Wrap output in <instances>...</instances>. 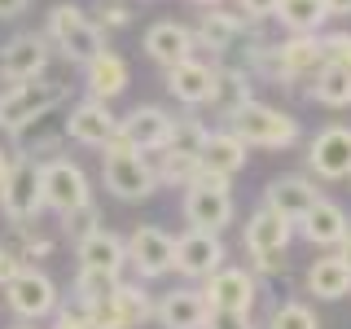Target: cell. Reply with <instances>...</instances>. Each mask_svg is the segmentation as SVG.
Returning <instances> with one entry per match:
<instances>
[{
	"label": "cell",
	"mask_w": 351,
	"mask_h": 329,
	"mask_svg": "<svg viewBox=\"0 0 351 329\" xmlns=\"http://www.w3.org/2000/svg\"><path fill=\"white\" fill-rule=\"evenodd\" d=\"M233 136L241 141L246 149H294L303 141V123L281 106H268V101H246L233 119L224 123Z\"/></svg>",
	"instance_id": "obj_1"
},
{
	"label": "cell",
	"mask_w": 351,
	"mask_h": 329,
	"mask_svg": "<svg viewBox=\"0 0 351 329\" xmlns=\"http://www.w3.org/2000/svg\"><path fill=\"white\" fill-rule=\"evenodd\" d=\"M290 241H294V224L281 219L277 211H268L263 202L241 224V250L250 255V272L255 277H277V272H285Z\"/></svg>",
	"instance_id": "obj_2"
},
{
	"label": "cell",
	"mask_w": 351,
	"mask_h": 329,
	"mask_svg": "<svg viewBox=\"0 0 351 329\" xmlns=\"http://www.w3.org/2000/svg\"><path fill=\"white\" fill-rule=\"evenodd\" d=\"M101 184H106V193L119 197V202H145V197H154L162 189L158 171H154V158L149 154H136L119 136L101 149Z\"/></svg>",
	"instance_id": "obj_3"
},
{
	"label": "cell",
	"mask_w": 351,
	"mask_h": 329,
	"mask_svg": "<svg viewBox=\"0 0 351 329\" xmlns=\"http://www.w3.org/2000/svg\"><path fill=\"white\" fill-rule=\"evenodd\" d=\"M44 36H49L53 49H58L66 62H75V66H88L97 53L110 49V44H106V31L93 22V14H88V9H80V5H66V0L49 9Z\"/></svg>",
	"instance_id": "obj_4"
},
{
	"label": "cell",
	"mask_w": 351,
	"mask_h": 329,
	"mask_svg": "<svg viewBox=\"0 0 351 329\" xmlns=\"http://www.w3.org/2000/svg\"><path fill=\"white\" fill-rule=\"evenodd\" d=\"M180 215L189 228H202V233H224L237 219V197L228 180H215V175H197L180 189Z\"/></svg>",
	"instance_id": "obj_5"
},
{
	"label": "cell",
	"mask_w": 351,
	"mask_h": 329,
	"mask_svg": "<svg viewBox=\"0 0 351 329\" xmlns=\"http://www.w3.org/2000/svg\"><path fill=\"white\" fill-rule=\"evenodd\" d=\"M44 158H31V154H14L9 162V175L0 184V215L5 224H31V219L44 215Z\"/></svg>",
	"instance_id": "obj_6"
},
{
	"label": "cell",
	"mask_w": 351,
	"mask_h": 329,
	"mask_svg": "<svg viewBox=\"0 0 351 329\" xmlns=\"http://www.w3.org/2000/svg\"><path fill=\"white\" fill-rule=\"evenodd\" d=\"M321 66H325V40L321 36H285L268 49V62H263L259 75L272 84L299 88V84H312Z\"/></svg>",
	"instance_id": "obj_7"
},
{
	"label": "cell",
	"mask_w": 351,
	"mask_h": 329,
	"mask_svg": "<svg viewBox=\"0 0 351 329\" xmlns=\"http://www.w3.org/2000/svg\"><path fill=\"white\" fill-rule=\"evenodd\" d=\"M62 101H66V84L49 80V75H44V80H27V84H9L5 93H0V132L14 136L31 119L53 114Z\"/></svg>",
	"instance_id": "obj_8"
},
{
	"label": "cell",
	"mask_w": 351,
	"mask_h": 329,
	"mask_svg": "<svg viewBox=\"0 0 351 329\" xmlns=\"http://www.w3.org/2000/svg\"><path fill=\"white\" fill-rule=\"evenodd\" d=\"M40 180H44V211H53L58 219H71L75 211L93 206V180H88V171L75 158H66V154L44 158Z\"/></svg>",
	"instance_id": "obj_9"
},
{
	"label": "cell",
	"mask_w": 351,
	"mask_h": 329,
	"mask_svg": "<svg viewBox=\"0 0 351 329\" xmlns=\"http://www.w3.org/2000/svg\"><path fill=\"white\" fill-rule=\"evenodd\" d=\"M5 303L18 321L40 325V321H53V312L62 307V294H58V281H53L49 272L36 268V263H27V268L5 285Z\"/></svg>",
	"instance_id": "obj_10"
},
{
	"label": "cell",
	"mask_w": 351,
	"mask_h": 329,
	"mask_svg": "<svg viewBox=\"0 0 351 329\" xmlns=\"http://www.w3.org/2000/svg\"><path fill=\"white\" fill-rule=\"evenodd\" d=\"M128 268L136 281H162L176 272V237L158 224H136L128 233Z\"/></svg>",
	"instance_id": "obj_11"
},
{
	"label": "cell",
	"mask_w": 351,
	"mask_h": 329,
	"mask_svg": "<svg viewBox=\"0 0 351 329\" xmlns=\"http://www.w3.org/2000/svg\"><path fill=\"white\" fill-rule=\"evenodd\" d=\"M49 66H53V44L44 31H18L0 44V80L5 84L44 80Z\"/></svg>",
	"instance_id": "obj_12"
},
{
	"label": "cell",
	"mask_w": 351,
	"mask_h": 329,
	"mask_svg": "<svg viewBox=\"0 0 351 329\" xmlns=\"http://www.w3.org/2000/svg\"><path fill=\"white\" fill-rule=\"evenodd\" d=\"M88 316L97 321V329H141L154 321V294L141 281H119Z\"/></svg>",
	"instance_id": "obj_13"
},
{
	"label": "cell",
	"mask_w": 351,
	"mask_h": 329,
	"mask_svg": "<svg viewBox=\"0 0 351 329\" xmlns=\"http://www.w3.org/2000/svg\"><path fill=\"white\" fill-rule=\"evenodd\" d=\"M228 263V246L224 233H202V228H184L176 237V272L189 285H202L206 277H215Z\"/></svg>",
	"instance_id": "obj_14"
},
{
	"label": "cell",
	"mask_w": 351,
	"mask_h": 329,
	"mask_svg": "<svg viewBox=\"0 0 351 329\" xmlns=\"http://www.w3.org/2000/svg\"><path fill=\"white\" fill-rule=\"evenodd\" d=\"M307 171L312 180H325V184H338V180H351V127L347 123H325L307 141Z\"/></svg>",
	"instance_id": "obj_15"
},
{
	"label": "cell",
	"mask_w": 351,
	"mask_h": 329,
	"mask_svg": "<svg viewBox=\"0 0 351 329\" xmlns=\"http://www.w3.org/2000/svg\"><path fill=\"white\" fill-rule=\"evenodd\" d=\"M171 127H176V114L167 106H132L128 114H119V141L136 154H149V158L167 149Z\"/></svg>",
	"instance_id": "obj_16"
},
{
	"label": "cell",
	"mask_w": 351,
	"mask_h": 329,
	"mask_svg": "<svg viewBox=\"0 0 351 329\" xmlns=\"http://www.w3.org/2000/svg\"><path fill=\"white\" fill-rule=\"evenodd\" d=\"M202 294H206V303H211V312H255V303H259V277L250 268L224 263L215 277L202 281Z\"/></svg>",
	"instance_id": "obj_17"
},
{
	"label": "cell",
	"mask_w": 351,
	"mask_h": 329,
	"mask_svg": "<svg viewBox=\"0 0 351 329\" xmlns=\"http://www.w3.org/2000/svg\"><path fill=\"white\" fill-rule=\"evenodd\" d=\"M206 316H211V303H206L202 285H171L167 294L154 299V325L158 329H202Z\"/></svg>",
	"instance_id": "obj_18"
},
{
	"label": "cell",
	"mask_w": 351,
	"mask_h": 329,
	"mask_svg": "<svg viewBox=\"0 0 351 329\" xmlns=\"http://www.w3.org/2000/svg\"><path fill=\"white\" fill-rule=\"evenodd\" d=\"M114 136H119V114L106 101L84 97V101L71 106V114H66V141H75L84 149H106Z\"/></svg>",
	"instance_id": "obj_19"
},
{
	"label": "cell",
	"mask_w": 351,
	"mask_h": 329,
	"mask_svg": "<svg viewBox=\"0 0 351 329\" xmlns=\"http://www.w3.org/2000/svg\"><path fill=\"white\" fill-rule=\"evenodd\" d=\"M162 88H167L171 101H180L184 110H202L215 93V62L202 58H184L162 71Z\"/></svg>",
	"instance_id": "obj_20"
},
{
	"label": "cell",
	"mask_w": 351,
	"mask_h": 329,
	"mask_svg": "<svg viewBox=\"0 0 351 329\" xmlns=\"http://www.w3.org/2000/svg\"><path fill=\"white\" fill-rule=\"evenodd\" d=\"M321 197L325 193L316 189V180H312V175H303V171L272 175V180L263 184V206H268V211H277L281 219H290V224H299V219L312 211Z\"/></svg>",
	"instance_id": "obj_21"
},
{
	"label": "cell",
	"mask_w": 351,
	"mask_h": 329,
	"mask_svg": "<svg viewBox=\"0 0 351 329\" xmlns=\"http://www.w3.org/2000/svg\"><path fill=\"white\" fill-rule=\"evenodd\" d=\"M246 31H250L246 18H241V14H228V9L219 5V9H202V14H197L193 40H197V49H211L215 62H228L237 53V44L246 40Z\"/></svg>",
	"instance_id": "obj_22"
},
{
	"label": "cell",
	"mask_w": 351,
	"mask_h": 329,
	"mask_svg": "<svg viewBox=\"0 0 351 329\" xmlns=\"http://www.w3.org/2000/svg\"><path fill=\"white\" fill-rule=\"evenodd\" d=\"M294 233H299L307 246H316V250H338V246H343V237L351 233V215H347L343 202L321 197V202H316L312 211L294 224Z\"/></svg>",
	"instance_id": "obj_23"
},
{
	"label": "cell",
	"mask_w": 351,
	"mask_h": 329,
	"mask_svg": "<svg viewBox=\"0 0 351 329\" xmlns=\"http://www.w3.org/2000/svg\"><path fill=\"white\" fill-rule=\"evenodd\" d=\"M250 162V149L241 145L228 127H211L206 132V145L197 154V175H215V180H228L233 184L237 171H246Z\"/></svg>",
	"instance_id": "obj_24"
},
{
	"label": "cell",
	"mask_w": 351,
	"mask_h": 329,
	"mask_svg": "<svg viewBox=\"0 0 351 329\" xmlns=\"http://www.w3.org/2000/svg\"><path fill=\"white\" fill-rule=\"evenodd\" d=\"M145 53H149V62H158L162 71L176 62H184V58H197V40H193V27H184V22H176V18H158V22H149L145 27Z\"/></svg>",
	"instance_id": "obj_25"
},
{
	"label": "cell",
	"mask_w": 351,
	"mask_h": 329,
	"mask_svg": "<svg viewBox=\"0 0 351 329\" xmlns=\"http://www.w3.org/2000/svg\"><path fill=\"white\" fill-rule=\"evenodd\" d=\"M75 259L80 268H97V272H110V277H123L128 268V237H119L114 228H93L75 241Z\"/></svg>",
	"instance_id": "obj_26"
},
{
	"label": "cell",
	"mask_w": 351,
	"mask_h": 329,
	"mask_svg": "<svg viewBox=\"0 0 351 329\" xmlns=\"http://www.w3.org/2000/svg\"><path fill=\"white\" fill-rule=\"evenodd\" d=\"M84 71V97H93V101H114V97H123L128 93V84H132V66L123 62V53H114V49H106V53H97L88 66H80Z\"/></svg>",
	"instance_id": "obj_27"
},
{
	"label": "cell",
	"mask_w": 351,
	"mask_h": 329,
	"mask_svg": "<svg viewBox=\"0 0 351 329\" xmlns=\"http://www.w3.org/2000/svg\"><path fill=\"white\" fill-rule=\"evenodd\" d=\"M246 101H255V75L241 71V66H233V62H215V93H211L206 106L215 110L219 127H224Z\"/></svg>",
	"instance_id": "obj_28"
},
{
	"label": "cell",
	"mask_w": 351,
	"mask_h": 329,
	"mask_svg": "<svg viewBox=\"0 0 351 329\" xmlns=\"http://www.w3.org/2000/svg\"><path fill=\"white\" fill-rule=\"evenodd\" d=\"M303 290L312 294V299H321V303H338V299H347V294H351V268H347L343 259H338V250H325L321 259L307 263V272H303Z\"/></svg>",
	"instance_id": "obj_29"
},
{
	"label": "cell",
	"mask_w": 351,
	"mask_h": 329,
	"mask_svg": "<svg viewBox=\"0 0 351 329\" xmlns=\"http://www.w3.org/2000/svg\"><path fill=\"white\" fill-rule=\"evenodd\" d=\"M272 22H281L285 36H325L329 9H325V0H281Z\"/></svg>",
	"instance_id": "obj_30"
},
{
	"label": "cell",
	"mask_w": 351,
	"mask_h": 329,
	"mask_svg": "<svg viewBox=\"0 0 351 329\" xmlns=\"http://www.w3.org/2000/svg\"><path fill=\"white\" fill-rule=\"evenodd\" d=\"M307 97H312L316 106H325V110H347L351 106V71L325 62L321 71H316V80L307 84Z\"/></svg>",
	"instance_id": "obj_31"
},
{
	"label": "cell",
	"mask_w": 351,
	"mask_h": 329,
	"mask_svg": "<svg viewBox=\"0 0 351 329\" xmlns=\"http://www.w3.org/2000/svg\"><path fill=\"white\" fill-rule=\"evenodd\" d=\"M206 127L197 114H180L176 119V127H171V141H167V154H180V158H193L197 162V154H202L206 145Z\"/></svg>",
	"instance_id": "obj_32"
},
{
	"label": "cell",
	"mask_w": 351,
	"mask_h": 329,
	"mask_svg": "<svg viewBox=\"0 0 351 329\" xmlns=\"http://www.w3.org/2000/svg\"><path fill=\"white\" fill-rule=\"evenodd\" d=\"M5 246L14 250V255H18L22 263H31V259H49V255H53V237L36 233L31 224H9V237H5Z\"/></svg>",
	"instance_id": "obj_33"
},
{
	"label": "cell",
	"mask_w": 351,
	"mask_h": 329,
	"mask_svg": "<svg viewBox=\"0 0 351 329\" xmlns=\"http://www.w3.org/2000/svg\"><path fill=\"white\" fill-rule=\"evenodd\" d=\"M263 329H321V316H316L307 303H299V299H285V303H277L268 312Z\"/></svg>",
	"instance_id": "obj_34"
},
{
	"label": "cell",
	"mask_w": 351,
	"mask_h": 329,
	"mask_svg": "<svg viewBox=\"0 0 351 329\" xmlns=\"http://www.w3.org/2000/svg\"><path fill=\"white\" fill-rule=\"evenodd\" d=\"M97 27H101L106 31V36H110V31H123V27H132V9L123 5V0H101V9H97Z\"/></svg>",
	"instance_id": "obj_35"
},
{
	"label": "cell",
	"mask_w": 351,
	"mask_h": 329,
	"mask_svg": "<svg viewBox=\"0 0 351 329\" xmlns=\"http://www.w3.org/2000/svg\"><path fill=\"white\" fill-rule=\"evenodd\" d=\"M49 329H97V321L84 312V307H75V303H62L58 312H53Z\"/></svg>",
	"instance_id": "obj_36"
},
{
	"label": "cell",
	"mask_w": 351,
	"mask_h": 329,
	"mask_svg": "<svg viewBox=\"0 0 351 329\" xmlns=\"http://www.w3.org/2000/svg\"><path fill=\"white\" fill-rule=\"evenodd\" d=\"M325 40V62H334V66H347L351 71V31H329Z\"/></svg>",
	"instance_id": "obj_37"
},
{
	"label": "cell",
	"mask_w": 351,
	"mask_h": 329,
	"mask_svg": "<svg viewBox=\"0 0 351 329\" xmlns=\"http://www.w3.org/2000/svg\"><path fill=\"white\" fill-rule=\"evenodd\" d=\"M62 228H66V237H75V241H80L84 233H93V228H101V219H97V202L84 206V211H75L71 219H62Z\"/></svg>",
	"instance_id": "obj_38"
},
{
	"label": "cell",
	"mask_w": 351,
	"mask_h": 329,
	"mask_svg": "<svg viewBox=\"0 0 351 329\" xmlns=\"http://www.w3.org/2000/svg\"><path fill=\"white\" fill-rule=\"evenodd\" d=\"M202 329H259L250 312H211Z\"/></svg>",
	"instance_id": "obj_39"
},
{
	"label": "cell",
	"mask_w": 351,
	"mask_h": 329,
	"mask_svg": "<svg viewBox=\"0 0 351 329\" xmlns=\"http://www.w3.org/2000/svg\"><path fill=\"white\" fill-rule=\"evenodd\" d=\"M277 5H281V0H237V14L246 22H272Z\"/></svg>",
	"instance_id": "obj_40"
},
{
	"label": "cell",
	"mask_w": 351,
	"mask_h": 329,
	"mask_svg": "<svg viewBox=\"0 0 351 329\" xmlns=\"http://www.w3.org/2000/svg\"><path fill=\"white\" fill-rule=\"evenodd\" d=\"M22 268H27V263H22V259L14 255V250H9V246H5V241H0V290H5V285H9V281H14V277H18V272H22Z\"/></svg>",
	"instance_id": "obj_41"
},
{
	"label": "cell",
	"mask_w": 351,
	"mask_h": 329,
	"mask_svg": "<svg viewBox=\"0 0 351 329\" xmlns=\"http://www.w3.org/2000/svg\"><path fill=\"white\" fill-rule=\"evenodd\" d=\"M27 9H31V0H0V18H22V14H27Z\"/></svg>",
	"instance_id": "obj_42"
},
{
	"label": "cell",
	"mask_w": 351,
	"mask_h": 329,
	"mask_svg": "<svg viewBox=\"0 0 351 329\" xmlns=\"http://www.w3.org/2000/svg\"><path fill=\"white\" fill-rule=\"evenodd\" d=\"M329 18H351V0H325Z\"/></svg>",
	"instance_id": "obj_43"
},
{
	"label": "cell",
	"mask_w": 351,
	"mask_h": 329,
	"mask_svg": "<svg viewBox=\"0 0 351 329\" xmlns=\"http://www.w3.org/2000/svg\"><path fill=\"white\" fill-rule=\"evenodd\" d=\"M9 162H14V154L0 145V184H5V175H9Z\"/></svg>",
	"instance_id": "obj_44"
},
{
	"label": "cell",
	"mask_w": 351,
	"mask_h": 329,
	"mask_svg": "<svg viewBox=\"0 0 351 329\" xmlns=\"http://www.w3.org/2000/svg\"><path fill=\"white\" fill-rule=\"evenodd\" d=\"M338 259H343V263H347V268H351V233L343 237V246H338Z\"/></svg>",
	"instance_id": "obj_45"
},
{
	"label": "cell",
	"mask_w": 351,
	"mask_h": 329,
	"mask_svg": "<svg viewBox=\"0 0 351 329\" xmlns=\"http://www.w3.org/2000/svg\"><path fill=\"white\" fill-rule=\"evenodd\" d=\"M197 9H219V5H228V0H193Z\"/></svg>",
	"instance_id": "obj_46"
},
{
	"label": "cell",
	"mask_w": 351,
	"mask_h": 329,
	"mask_svg": "<svg viewBox=\"0 0 351 329\" xmlns=\"http://www.w3.org/2000/svg\"><path fill=\"white\" fill-rule=\"evenodd\" d=\"M9 329H36V325H27V321H18V325H9Z\"/></svg>",
	"instance_id": "obj_47"
}]
</instances>
